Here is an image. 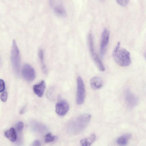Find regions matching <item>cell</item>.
I'll list each match as a JSON object with an SVG mask.
<instances>
[{"label": "cell", "instance_id": "cell-1", "mask_svg": "<svg viewBox=\"0 0 146 146\" xmlns=\"http://www.w3.org/2000/svg\"><path fill=\"white\" fill-rule=\"evenodd\" d=\"M120 42H118L115 47L112 56L115 62L118 65L127 66L131 63L130 53L127 50L120 47Z\"/></svg>", "mask_w": 146, "mask_h": 146}, {"label": "cell", "instance_id": "cell-2", "mask_svg": "<svg viewBox=\"0 0 146 146\" xmlns=\"http://www.w3.org/2000/svg\"><path fill=\"white\" fill-rule=\"evenodd\" d=\"M91 116L88 113L80 115L72 119L70 122L71 127H73V130L79 131L85 127L90 120Z\"/></svg>", "mask_w": 146, "mask_h": 146}, {"label": "cell", "instance_id": "cell-3", "mask_svg": "<svg viewBox=\"0 0 146 146\" xmlns=\"http://www.w3.org/2000/svg\"><path fill=\"white\" fill-rule=\"evenodd\" d=\"M11 58L13 69L16 73H19L20 68L21 58L20 53L16 42L15 40L12 42Z\"/></svg>", "mask_w": 146, "mask_h": 146}, {"label": "cell", "instance_id": "cell-4", "mask_svg": "<svg viewBox=\"0 0 146 146\" xmlns=\"http://www.w3.org/2000/svg\"><path fill=\"white\" fill-rule=\"evenodd\" d=\"M88 43L90 54L98 68L101 71H104L105 70L104 67L102 62L95 52L93 37L91 34L88 35Z\"/></svg>", "mask_w": 146, "mask_h": 146}, {"label": "cell", "instance_id": "cell-5", "mask_svg": "<svg viewBox=\"0 0 146 146\" xmlns=\"http://www.w3.org/2000/svg\"><path fill=\"white\" fill-rule=\"evenodd\" d=\"M86 96L85 85L82 78L78 76L77 78L76 102L78 105L83 104Z\"/></svg>", "mask_w": 146, "mask_h": 146}, {"label": "cell", "instance_id": "cell-6", "mask_svg": "<svg viewBox=\"0 0 146 146\" xmlns=\"http://www.w3.org/2000/svg\"><path fill=\"white\" fill-rule=\"evenodd\" d=\"M22 73L23 78L28 81H33L36 77V72L34 69L28 64H26L24 65Z\"/></svg>", "mask_w": 146, "mask_h": 146}, {"label": "cell", "instance_id": "cell-7", "mask_svg": "<svg viewBox=\"0 0 146 146\" xmlns=\"http://www.w3.org/2000/svg\"><path fill=\"white\" fill-rule=\"evenodd\" d=\"M69 106L68 102L65 100H59L55 105L56 113L60 116L65 115L68 111Z\"/></svg>", "mask_w": 146, "mask_h": 146}, {"label": "cell", "instance_id": "cell-8", "mask_svg": "<svg viewBox=\"0 0 146 146\" xmlns=\"http://www.w3.org/2000/svg\"><path fill=\"white\" fill-rule=\"evenodd\" d=\"M110 33L107 29H104L102 32L100 45V54L102 57L104 55L109 41Z\"/></svg>", "mask_w": 146, "mask_h": 146}, {"label": "cell", "instance_id": "cell-9", "mask_svg": "<svg viewBox=\"0 0 146 146\" xmlns=\"http://www.w3.org/2000/svg\"><path fill=\"white\" fill-rule=\"evenodd\" d=\"M49 4L51 7L58 15L64 16L66 15V11L63 5L58 1L50 0Z\"/></svg>", "mask_w": 146, "mask_h": 146}, {"label": "cell", "instance_id": "cell-10", "mask_svg": "<svg viewBox=\"0 0 146 146\" xmlns=\"http://www.w3.org/2000/svg\"><path fill=\"white\" fill-rule=\"evenodd\" d=\"M46 87L45 81L42 80L39 83L34 85L33 90L34 92L38 97H41L44 94Z\"/></svg>", "mask_w": 146, "mask_h": 146}, {"label": "cell", "instance_id": "cell-11", "mask_svg": "<svg viewBox=\"0 0 146 146\" xmlns=\"http://www.w3.org/2000/svg\"><path fill=\"white\" fill-rule=\"evenodd\" d=\"M90 84L92 89L94 90H97L102 87L103 82L100 78L98 77H94L91 79Z\"/></svg>", "mask_w": 146, "mask_h": 146}, {"label": "cell", "instance_id": "cell-12", "mask_svg": "<svg viewBox=\"0 0 146 146\" xmlns=\"http://www.w3.org/2000/svg\"><path fill=\"white\" fill-rule=\"evenodd\" d=\"M5 136L11 141H15L17 137L16 130L13 127H11L4 133Z\"/></svg>", "mask_w": 146, "mask_h": 146}, {"label": "cell", "instance_id": "cell-13", "mask_svg": "<svg viewBox=\"0 0 146 146\" xmlns=\"http://www.w3.org/2000/svg\"><path fill=\"white\" fill-rule=\"evenodd\" d=\"M96 139L95 135L92 134L89 137L82 139L80 141V144L81 146H90Z\"/></svg>", "mask_w": 146, "mask_h": 146}, {"label": "cell", "instance_id": "cell-14", "mask_svg": "<svg viewBox=\"0 0 146 146\" xmlns=\"http://www.w3.org/2000/svg\"><path fill=\"white\" fill-rule=\"evenodd\" d=\"M131 136L130 134H127L119 137L117 140V144L120 146H123L127 143L128 140Z\"/></svg>", "mask_w": 146, "mask_h": 146}, {"label": "cell", "instance_id": "cell-15", "mask_svg": "<svg viewBox=\"0 0 146 146\" xmlns=\"http://www.w3.org/2000/svg\"><path fill=\"white\" fill-rule=\"evenodd\" d=\"M126 97L128 104L130 106L133 107L137 104V98L129 92L127 93Z\"/></svg>", "mask_w": 146, "mask_h": 146}, {"label": "cell", "instance_id": "cell-16", "mask_svg": "<svg viewBox=\"0 0 146 146\" xmlns=\"http://www.w3.org/2000/svg\"><path fill=\"white\" fill-rule=\"evenodd\" d=\"M38 56L41 64L42 70L43 72L45 73L47 71L45 64L44 62L43 52L42 50L41 49H40L39 50Z\"/></svg>", "mask_w": 146, "mask_h": 146}, {"label": "cell", "instance_id": "cell-17", "mask_svg": "<svg viewBox=\"0 0 146 146\" xmlns=\"http://www.w3.org/2000/svg\"><path fill=\"white\" fill-rule=\"evenodd\" d=\"M55 137L50 133L46 134L44 137V141L45 143H48L54 141Z\"/></svg>", "mask_w": 146, "mask_h": 146}, {"label": "cell", "instance_id": "cell-18", "mask_svg": "<svg viewBox=\"0 0 146 146\" xmlns=\"http://www.w3.org/2000/svg\"><path fill=\"white\" fill-rule=\"evenodd\" d=\"M16 127L18 131H21L23 130L24 127V123L22 121H19L17 123Z\"/></svg>", "mask_w": 146, "mask_h": 146}, {"label": "cell", "instance_id": "cell-19", "mask_svg": "<svg viewBox=\"0 0 146 146\" xmlns=\"http://www.w3.org/2000/svg\"><path fill=\"white\" fill-rule=\"evenodd\" d=\"M117 3L122 6H126L129 3V0H117Z\"/></svg>", "mask_w": 146, "mask_h": 146}, {"label": "cell", "instance_id": "cell-20", "mask_svg": "<svg viewBox=\"0 0 146 146\" xmlns=\"http://www.w3.org/2000/svg\"><path fill=\"white\" fill-rule=\"evenodd\" d=\"M7 97V93L6 91H5L2 93L1 95V99L3 102H5L6 101Z\"/></svg>", "mask_w": 146, "mask_h": 146}, {"label": "cell", "instance_id": "cell-21", "mask_svg": "<svg viewBox=\"0 0 146 146\" xmlns=\"http://www.w3.org/2000/svg\"><path fill=\"white\" fill-rule=\"evenodd\" d=\"M5 88V85L4 81L2 79L0 80V92H3Z\"/></svg>", "mask_w": 146, "mask_h": 146}, {"label": "cell", "instance_id": "cell-22", "mask_svg": "<svg viewBox=\"0 0 146 146\" xmlns=\"http://www.w3.org/2000/svg\"><path fill=\"white\" fill-rule=\"evenodd\" d=\"M32 146H41L40 142L39 140H35L32 144Z\"/></svg>", "mask_w": 146, "mask_h": 146}, {"label": "cell", "instance_id": "cell-23", "mask_svg": "<svg viewBox=\"0 0 146 146\" xmlns=\"http://www.w3.org/2000/svg\"></svg>", "mask_w": 146, "mask_h": 146}]
</instances>
